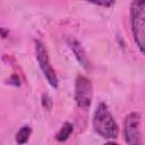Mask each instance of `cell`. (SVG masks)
I'll return each instance as SVG.
<instances>
[{
	"instance_id": "cell-1",
	"label": "cell",
	"mask_w": 145,
	"mask_h": 145,
	"mask_svg": "<svg viewBox=\"0 0 145 145\" xmlns=\"http://www.w3.org/2000/svg\"><path fill=\"white\" fill-rule=\"evenodd\" d=\"M93 128L97 135L105 139H114L118 136L119 128L108 105L103 102L96 105L93 114Z\"/></svg>"
},
{
	"instance_id": "cell-2",
	"label": "cell",
	"mask_w": 145,
	"mask_h": 145,
	"mask_svg": "<svg viewBox=\"0 0 145 145\" xmlns=\"http://www.w3.org/2000/svg\"><path fill=\"white\" fill-rule=\"evenodd\" d=\"M130 28L134 41L145 56V1H133L129 10Z\"/></svg>"
},
{
	"instance_id": "cell-3",
	"label": "cell",
	"mask_w": 145,
	"mask_h": 145,
	"mask_svg": "<svg viewBox=\"0 0 145 145\" xmlns=\"http://www.w3.org/2000/svg\"><path fill=\"white\" fill-rule=\"evenodd\" d=\"M35 56H36V60L39 62L40 69L42 70L44 77L46 78L48 83L53 87L57 88L58 87V76L50 62V58L48 54V50L44 45V43L40 40H35Z\"/></svg>"
},
{
	"instance_id": "cell-4",
	"label": "cell",
	"mask_w": 145,
	"mask_h": 145,
	"mask_svg": "<svg viewBox=\"0 0 145 145\" xmlns=\"http://www.w3.org/2000/svg\"><path fill=\"white\" fill-rule=\"evenodd\" d=\"M123 136L128 145H143L140 131V114L130 112L123 120Z\"/></svg>"
},
{
	"instance_id": "cell-5",
	"label": "cell",
	"mask_w": 145,
	"mask_h": 145,
	"mask_svg": "<svg viewBox=\"0 0 145 145\" xmlns=\"http://www.w3.org/2000/svg\"><path fill=\"white\" fill-rule=\"evenodd\" d=\"M93 85L92 82L84 75H78L75 82V101L78 108L88 110L92 103Z\"/></svg>"
},
{
	"instance_id": "cell-6",
	"label": "cell",
	"mask_w": 145,
	"mask_h": 145,
	"mask_svg": "<svg viewBox=\"0 0 145 145\" xmlns=\"http://www.w3.org/2000/svg\"><path fill=\"white\" fill-rule=\"evenodd\" d=\"M67 43L70 48V50L72 51V53L75 54L76 59L78 60V62L85 68V69H89V60H88V57L84 50V48L82 46V44L75 39V37H69L67 40Z\"/></svg>"
},
{
	"instance_id": "cell-7",
	"label": "cell",
	"mask_w": 145,
	"mask_h": 145,
	"mask_svg": "<svg viewBox=\"0 0 145 145\" xmlns=\"http://www.w3.org/2000/svg\"><path fill=\"white\" fill-rule=\"evenodd\" d=\"M72 130H74V125H72L71 122H69V121H66V122L61 126V128L58 130V133L56 134V139H57L59 143L66 142V140L69 138V136L71 135Z\"/></svg>"
},
{
	"instance_id": "cell-8",
	"label": "cell",
	"mask_w": 145,
	"mask_h": 145,
	"mask_svg": "<svg viewBox=\"0 0 145 145\" xmlns=\"http://www.w3.org/2000/svg\"><path fill=\"white\" fill-rule=\"evenodd\" d=\"M31 134H32V128H31V126H28V125L23 126V127L16 133V136H15L16 143H17L18 145H24L25 143L28 142Z\"/></svg>"
},
{
	"instance_id": "cell-9",
	"label": "cell",
	"mask_w": 145,
	"mask_h": 145,
	"mask_svg": "<svg viewBox=\"0 0 145 145\" xmlns=\"http://www.w3.org/2000/svg\"><path fill=\"white\" fill-rule=\"evenodd\" d=\"M93 5H96V6H100V7H111L112 5H114L113 1H99V2H92Z\"/></svg>"
},
{
	"instance_id": "cell-10",
	"label": "cell",
	"mask_w": 145,
	"mask_h": 145,
	"mask_svg": "<svg viewBox=\"0 0 145 145\" xmlns=\"http://www.w3.org/2000/svg\"><path fill=\"white\" fill-rule=\"evenodd\" d=\"M103 145H119L118 143H116V142H112V140H109V142H106V143H104Z\"/></svg>"
},
{
	"instance_id": "cell-11",
	"label": "cell",
	"mask_w": 145,
	"mask_h": 145,
	"mask_svg": "<svg viewBox=\"0 0 145 145\" xmlns=\"http://www.w3.org/2000/svg\"><path fill=\"white\" fill-rule=\"evenodd\" d=\"M1 33H2V37H6V35H7V34H6V29H5L3 27L1 28Z\"/></svg>"
}]
</instances>
